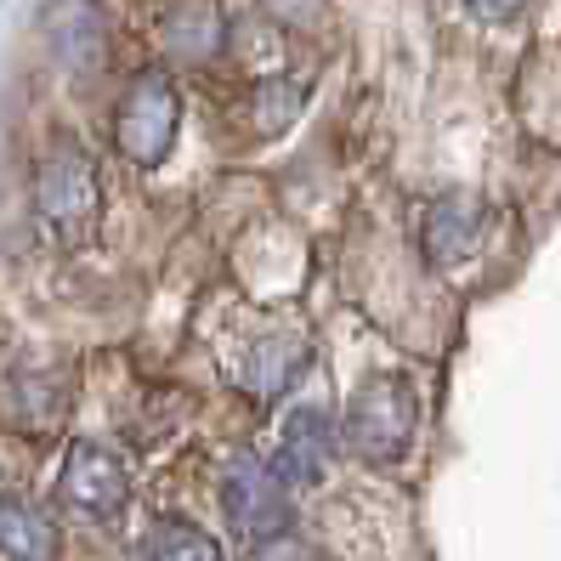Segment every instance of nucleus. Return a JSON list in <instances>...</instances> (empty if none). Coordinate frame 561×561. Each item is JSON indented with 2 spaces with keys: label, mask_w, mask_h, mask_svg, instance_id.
I'll list each match as a JSON object with an SVG mask.
<instances>
[{
  "label": "nucleus",
  "mask_w": 561,
  "mask_h": 561,
  "mask_svg": "<svg viewBox=\"0 0 561 561\" xmlns=\"http://www.w3.org/2000/svg\"><path fill=\"white\" fill-rule=\"evenodd\" d=\"M159 46L171 62H210L227 46V18L216 0H176L159 23Z\"/></svg>",
  "instance_id": "obj_9"
},
{
  "label": "nucleus",
  "mask_w": 561,
  "mask_h": 561,
  "mask_svg": "<svg viewBox=\"0 0 561 561\" xmlns=\"http://www.w3.org/2000/svg\"><path fill=\"white\" fill-rule=\"evenodd\" d=\"M176 130H182V91H176V80L164 75L159 62H148V69H137V75H130V85L119 91L114 148H119L130 164L153 171V164L171 159Z\"/></svg>",
  "instance_id": "obj_2"
},
{
  "label": "nucleus",
  "mask_w": 561,
  "mask_h": 561,
  "mask_svg": "<svg viewBox=\"0 0 561 561\" xmlns=\"http://www.w3.org/2000/svg\"><path fill=\"white\" fill-rule=\"evenodd\" d=\"M57 505L75 511L85 522H114L130 505V471L108 443L75 437L62 448V471H57Z\"/></svg>",
  "instance_id": "obj_5"
},
{
  "label": "nucleus",
  "mask_w": 561,
  "mask_h": 561,
  "mask_svg": "<svg viewBox=\"0 0 561 561\" xmlns=\"http://www.w3.org/2000/svg\"><path fill=\"white\" fill-rule=\"evenodd\" d=\"M482 227H488V205L477 193H443L420 210V250L432 267H454L482 244Z\"/></svg>",
  "instance_id": "obj_7"
},
{
  "label": "nucleus",
  "mask_w": 561,
  "mask_h": 561,
  "mask_svg": "<svg viewBox=\"0 0 561 561\" xmlns=\"http://www.w3.org/2000/svg\"><path fill=\"white\" fill-rule=\"evenodd\" d=\"M341 437H335V420H329L323 409L301 403V409H289L284 420V432H278V454H273V471L284 477V488H318L323 471H329V459H335Z\"/></svg>",
  "instance_id": "obj_6"
},
{
  "label": "nucleus",
  "mask_w": 561,
  "mask_h": 561,
  "mask_svg": "<svg viewBox=\"0 0 561 561\" xmlns=\"http://www.w3.org/2000/svg\"><path fill=\"white\" fill-rule=\"evenodd\" d=\"M35 210L62 239H85L96 227L103 182H96V159L75 137H51L46 153L35 159Z\"/></svg>",
  "instance_id": "obj_3"
},
{
  "label": "nucleus",
  "mask_w": 561,
  "mask_h": 561,
  "mask_svg": "<svg viewBox=\"0 0 561 561\" xmlns=\"http://www.w3.org/2000/svg\"><path fill=\"white\" fill-rule=\"evenodd\" d=\"M0 556L7 561H57L62 556L57 516H46V505H35L18 488H0Z\"/></svg>",
  "instance_id": "obj_8"
},
{
  "label": "nucleus",
  "mask_w": 561,
  "mask_h": 561,
  "mask_svg": "<svg viewBox=\"0 0 561 561\" xmlns=\"http://www.w3.org/2000/svg\"><path fill=\"white\" fill-rule=\"evenodd\" d=\"M221 511L233 522V534L250 545V550H267L273 539L289 534V488L284 477L273 471V459H255V454H239L233 466L221 471Z\"/></svg>",
  "instance_id": "obj_4"
},
{
  "label": "nucleus",
  "mask_w": 561,
  "mask_h": 561,
  "mask_svg": "<svg viewBox=\"0 0 561 561\" xmlns=\"http://www.w3.org/2000/svg\"><path fill=\"white\" fill-rule=\"evenodd\" d=\"M142 556L148 561H227L221 545L205 534V527H193L182 516H159L142 539Z\"/></svg>",
  "instance_id": "obj_11"
},
{
  "label": "nucleus",
  "mask_w": 561,
  "mask_h": 561,
  "mask_svg": "<svg viewBox=\"0 0 561 561\" xmlns=\"http://www.w3.org/2000/svg\"><path fill=\"white\" fill-rule=\"evenodd\" d=\"M466 7H471L482 23H511V18L527 7V0H466Z\"/></svg>",
  "instance_id": "obj_12"
},
{
  "label": "nucleus",
  "mask_w": 561,
  "mask_h": 561,
  "mask_svg": "<svg viewBox=\"0 0 561 561\" xmlns=\"http://www.w3.org/2000/svg\"><path fill=\"white\" fill-rule=\"evenodd\" d=\"M307 363H312V341L307 335H261L250 363H244V391L255 403H273L284 398V391L307 375Z\"/></svg>",
  "instance_id": "obj_10"
},
{
  "label": "nucleus",
  "mask_w": 561,
  "mask_h": 561,
  "mask_svg": "<svg viewBox=\"0 0 561 561\" xmlns=\"http://www.w3.org/2000/svg\"><path fill=\"white\" fill-rule=\"evenodd\" d=\"M414 425H420L414 386L403 375H375L346 398L341 443L363 459V466H398V459L414 448Z\"/></svg>",
  "instance_id": "obj_1"
}]
</instances>
